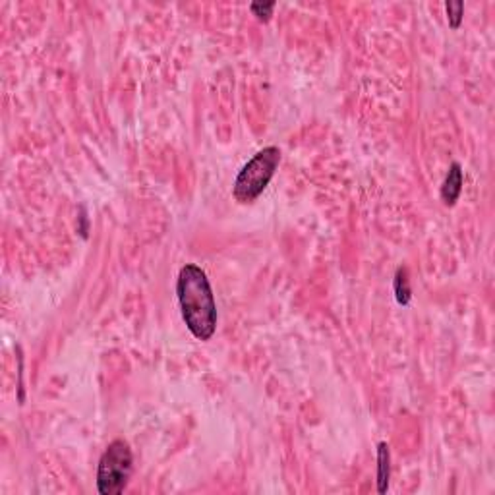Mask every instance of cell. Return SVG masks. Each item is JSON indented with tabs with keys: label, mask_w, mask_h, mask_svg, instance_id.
Listing matches in <instances>:
<instances>
[{
	"label": "cell",
	"mask_w": 495,
	"mask_h": 495,
	"mask_svg": "<svg viewBox=\"0 0 495 495\" xmlns=\"http://www.w3.org/2000/svg\"><path fill=\"white\" fill-rule=\"evenodd\" d=\"M279 163H281V151L275 145L261 149L248 161L234 182V197L240 204H250L263 194Z\"/></svg>",
	"instance_id": "obj_2"
},
{
	"label": "cell",
	"mask_w": 495,
	"mask_h": 495,
	"mask_svg": "<svg viewBox=\"0 0 495 495\" xmlns=\"http://www.w3.org/2000/svg\"><path fill=\"white\" fill-rule=\"evenodd\" d=\"M445 10H447V16H449V26L453 29H457L462 22V10H464V4L462 2H447L445 4Z\"/></svg>",
	"instance_id": "obj_7"
},
{
	"label": "cell",
	"mask_w": 495,
	"mask_h": 495,
	"mask_svg": "<svg viewBox=\"0 0 495 495\" xmlns=\"http://www.w3.org/2000/svg\"><path fill=\"white\" fill-rule=\"evenodd\" d=\"M395 294H397V302L407 306L410 302V289H408V279H407V269H398L395 275Z\"/></svg>",
	"instance_id": "obj_6"
},
{
	"label": "cell",
	"mask_w": 495,
	"mask_h": 495,
	"mask_svg": "<svg viewBox=\"0 0 495 495\" xmlns=\"http://www.w3.org/2000/svg\"><path fill=\"white\" fill-rule=\"evenodd\" d=\"M177 292L190 333L200 341H209L217 327V304L204 269L197 266L182 267L178 273Z\"/></svg>",
	"instance_id": "obj_1"
},
{
	"label": "cell",
	"mask_w": 495,
	"mask_h": 495,
	"mask_svg": "<svg viewBox=\"0 0 495 495\" xmlns=\"http://www.w3.org/2000/svg\"><path fill=\"white\" fill-rule=\"evenodd\" d=\"M133 457L130 445L124 439L113 441L99 460L97 489L101 495L122 494L132 476Z\"/></svg>",
	"instance_id": "obj_3"
},
{
	"label": "cell",
	"mask_w": 495,
	"mask_h": 495,
	"mask_svg": "<svg viewBox=\"0 0 495 495\" xmlns=\"http://www.w3.org/2000/svg\"><path fill=\"white\" fill-rule=\"evenodd\" d=\"M250 8H252V12H254V14H256L259 19H269V16H271V12H273V8H275V2H267V4L254 2Z\"/></svg>",
	"instance_id": "obj_8"
},
{
	"label": "cell",
	"mask_w": 495,
	"mask_h": 495,
	"mask_svg": "<svg viewBox=\"0 0 495 495\" xmlns=\"http://www.w3.org/2000/svg\"><path fill=\"white\" fill-rule=\"evenodd\" d=\"M460 190H462V170H460L459 163H453L441 188L443 204L455 205V202L459 200Z\"/></svg>",
	"instance_id": "obj_4"
},
{
	"label": "cell",
	"mask_w": 495,
	"mask_h": 495,
	"mask_svg": "<svg viewBox=\"0 0 495 495\" xmlns=\"http://www.w3.org/2000/svg\"><path fill=\"white\" fill-rule=\"evenodd\" d=\"M389 447L387 443L381 441L378 445V492L385 494L387 486H389Z\"/></svg>",
	"instance_id": "obj_5"
}]
</instances>
